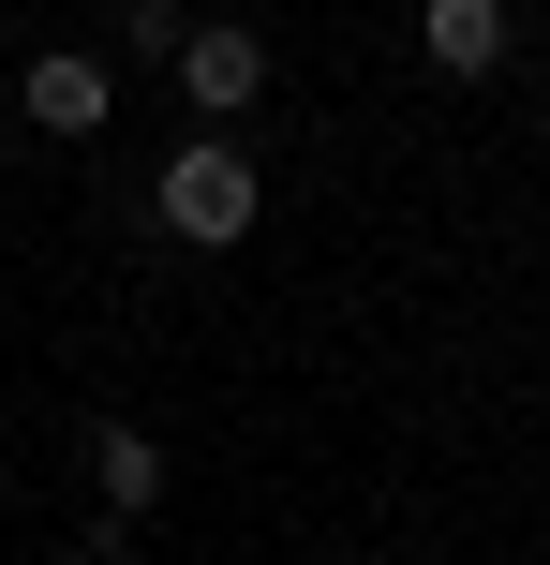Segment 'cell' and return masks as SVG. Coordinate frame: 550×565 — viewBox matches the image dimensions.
Instances as JSON below:
<instances>
[{
	"mask_svg": "<svg viewBox=\"0 0 550 565\" xmlns=\"http://www.w3.org/2000/svg\"><path fill=\"white\" fill-rule=\"evenodd\" d=\"M254 209H268V179L238 164L224 135H179V164L149 179V224L194 238V254H238V238H254Z\"/></svg>",
	"mask_w": 550,
	"mask_h": 565,
	"instance_id": "obj_1",
	"label": "cell"
},
{
	"mask_svg": "<svg viewBox=\"0 0 550 565\" xmlns=\"http://www.w3.org/2000/svg\"><path fill=\"white\" fill-rule=\"evenodd\" d=\"M164 75H179V105H194L208 135H224V119H238V105L268 89V45H254L238 15H208V30H179V60H164Z\"/></svg>",
	"mask_w": 550,
	"mask_h": 565,
	"instance_id": "obj_2",
	"label": "cell"
},
{
	"mask_svg": "<svg viewBox=\"0 0 550 565\" xmlns=\"http://www.w3.org/2000/svg\"><path fill=\"white\" fill-rule=\"evenodd\" d=\"M15 105H30V135H105L119 89H105V60H89V45H45V60L15 75Z\"/></svg>",
	"mask_w": 550,
	"mask_h": 565,
	"instance_id": "obj_3",
	"label": "cell"
},
{
	"mask_svg": "<svg viewBox=\"0 0 550 565\" xmlns=\"http://www.w3.org/2000/svg\"><path fill=\"white\" fill-rule=\"evenodd\" d=\"M417 45H432V75H492L506 60V0H417Z\"/></svg>",
	"mask_w": 550,
	"mask_h": 565,
	"instance_id": "obj_4",
	"label": "cell"
},
{
	"mask_svg": "<svg viewBox=\"0 0 550 565\" xmlns=\"http://www.w3.org/2000/svg\"><path fill=\"white\" fill-rule=\"evenodd\" d=\"M89 477H105V521H134V507H164V447H149L134 417H105V431H89Z\"/></svg>",
	"mask_w": 550,
	"mask_h": 565,
	"instance_id": "obj_5",
	"label": "cell"
},
{
	"mask_svg": "<svg viewBox=\"0 0 550 565\" xmlns=\"http://www.w3.org/2000/svg\"><path fill=\"white\" fill-rule=\"evenodd\" d=\"M119 45H134V60H179V0H134V15H119Z\"/></svg>",
	"mask_w": 550,
	"mask_h": 565,
	"instance_id": "obj_6",
	"label": "cell"
}]
</instances>
